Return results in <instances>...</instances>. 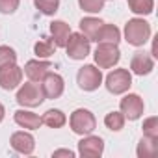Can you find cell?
<instances>
[{"label":"cell","mask_w":158,"mask_h":158,"mask_svg":"<svg viewBox=\"0 0 158 158\" xmlns=\"http://www.w3.org/2000/svg\"><path fill=\"white\" fill-rule=\"evenodd\" d=\"M125 39L132 47H143L151 39V24L139 17L130 19L125 24Z\"/></svg>","instance_id":"cell-1"},{"label":"cell","mask_w":158,"mask_h":158,"mask_svg":"<svg viewBox=\"0 0 158 158\" xmlns=\"http://www.w3.org/2000/svg\"><path fill=\"white\" fill-rule=\"evenodd\" d=\"M69 125H71V130H73L74 134H78V136H88V134H91V132L95 130L97 119H95V115H93L89 110L78 108V110H74V112L71 114Z\"/></svg>","instance_id":"cell-2"},{"label":"cell","mask_w":158,"mask_h":158,"mask_svg":"<svg viewBox=\"0 0 158 158\" xmlns=\"http://www.w3.org/2000/svg\"><path fill=\"white\" fill-rule=\"evenodd\" d=\"M17 102L24 108H35L39 104H43L45 101V95H43V89H41V84L37 82H26L19 88L17 91Z\"/></svg>","instance_id":"cell-3"},{"label":"cell","mask_w":158,"mask_h":158,"mask_svg":"<svg viewBox=\"0 0 158 158\" xmlns=\"http://www.w3.org/2000/svg\"><path fill=\"white\" fill-rule=\"evenodd\" d=\"M76 84L84 91H95L102 84V73L95 65H84L76 73Z\"/></svg>","instance_id":"cell-4"},{"label":"cell","mask_w":158,"mask_h":158,"mask_svg":"<svg viewBox=\"0 0 158 158\" xmlns=\"http://www.w3.org/2000/svg\"><path fill=\"white\" fill-rule=\"evenodd\" d=\"M65 50H67V56L71 60H84L91 50V41L82 32H74V34L71 32L67 45H65Z\"/></svg>","instance_id":"cell-5"},{"label":"cell","mask_w":158,"mask_h":158,"mask_svg":"<svg viewBox=\"0 0 158 158\" xmlns=\"http://www.w3.org/2000/svg\"><path fill=\"white\" fill-rule=\"evenodd\" d=\"M132 86V74L128 69H114L106 76V89L114 95H121L128 91Z\"/></svg>","instance_id":"cell-6"},{"label":"cell","mask_w":158,"mask_h":158,"mask_svg":"<svg viewBox=\"0 0 158 158\" xmlns=\"http://www.w3.org/2000/svg\"><path fill=\"white\" fill-rule=\"evenodd\" d=\"M95 63L99 65V69H110L114 65L119 63L121 60V52L117 48V45H112V43H99L95 54Z\"/></svg>","instance_id":"cell-7"},{"label":"cell","mask_w":158,"mask_h":158,"mask_svg":"<svg viewBox=\"0 0 158 158\" xmlns=\"http://www.w3.org/2000/svg\"><path fill=\"white\" fill-rule=\"evenodd\" d=\"M119 108H121V114L125 115V119L128 121H138L141 115H143V110H145V104H143V99L136 93H128L121 99L119 102Z\"/></svg>","instance_id":"cell-8"},{"label":"cell","mask_w":158,"mask_h":158,"mask_svg":"<svg viewBox=\"0 0 158 158\" xmlns=\"http://www.w3.org/2000/svg\"><path fill=\"white\" fill-rule=\"evenodd\" d=\"M23 67H19L17 63H10L0 67V88L11 91L15 88H19V84L23 82Z\"/></svg>","instance_id":"cell-9"},{"label":"cell","mask_w":158,"mask_h":158,"mask_svg":"<svg viewBox=\"0 0 158 158\" xmlns=\"http://www.w3.org/2000/svg\"><path fill=\"white\" fill-rule=\"evenodd\" d=\"M41 89L45 99H58L61 97L63 89H65V82H63V76L58 73H47L41 80Z\"/></svg>","instance_id":"cell-10"},{"label":"cell","mask_w":158,"mask_h":158,"mask_svg":"<svg viewBox=\"0 0 158 158\" xmlns=\"http://www.w3.org/2000/svg\"><path fill=\"white\" fill-rule=\"evenodd\" d=\"M104 151V141L99 136H84L78 141V154L82 158H99Z\"/></svg>","instance_id":"cell-11"},{"label":"cell","mask_w":158,"mask_h":158,"mask_svg":"<svg viewBox=\"0 0 158 158\" xmlns=\"http://www.w3.org/2000/svg\"><path fill=\"white\" fill-rule=\"evenodd\" d=\"M10 145H11V149H13L15 152H19V154H32L34 149H35V139H34V136H32L30 132L21 130V132L11 134Z\"/></svg>","instance_id":"cell-12"},{"label":"cell","mask_w":158,"mask_h":158,"mask_svg":"<svg viewBox=\"0 0 158 158\" xmlns=\"http://www.w3.org/2000/svg\"><path fill=\"white\" fill-rule=\"evenodd\" d=\"M52 69V63L47 61V60H30L24 63L23 67V73L30 78L32 82H41L43 76Z\"/></svg>","instance_id":"cell-13"},{"label":"cell","mask_w":158,"mask_h":158,"mask_svg":"<svg viewBox=\"0 0 158 158\" xmlns=\"http://www.w3.org/2000/svg\"><path fill=\"white\" fill-rule=\"evenodd\" d=\"M152 69H154V60L151 58V54H147L143 50L134 52V56L130 60V71L134 74L143 76V74H149Z\"/></svg>","instance_id":"cell-14"},{"label":"cell","mask_w":158,"mask_h":158,"mask_svg":"<svg viewBox=\"0 0 158 158\" xmlns=\"http://www.w3.org/2000/svg\"><path fill=\"white\" fill-rule=\"evenodd\" d=\"M50 35L56 47H65L71 35V26L65 21H52L50 23Z\"/></svg>","instance_id":"cell-15"},{"label":"cell","mask_w":158,"mask_h":158,"mask_svg":"<svg viewBox=\"0 0 158 158\" xmlns=\"http://www.w3.org/2000/svg\"><path fill=\"white\" fill-rule=\"evenodd\" d=\"M13 119H15V123L19 127L28 128V130H37L43 125L41 117L37 114H34V112H28V110H17L15 115H13Z\"/></svg>","instance_id":"cell-16"},{"label":"cell","mask_w":158,"mask_h":158,"mask_svg":"<svg viewBox=\"0 0 158 158\" xmlns=\"http://www.w3.org/2000/svg\"><path fill=\"white\" fill-rule=\"evenodd\" d=\"M97 43H112V45H117L121 41V32L115 24H108V23H102L97 37H95Z\"/></svg>","instance_id":"cell-17"},{"label":"cell","mask_w":158,"mask_h":158,"mask_svg":"<svg viewBox=\"0 0 158 158\" xmlns=\"http://www.w3.org/2000/svg\"><path fill=\"white\" fill-rule=\"evenodd\" d=\"M136 154L138 158H152L158 154V138H147L143 136L138 143V149H136Z\"/></svg>","instance_id":"cell-18"},{"label":"cell","mask_w":158,"mask_h":158,"mask_svg":"<svg viewBox=\"0 0 158 158\" xmlns=\"http://www.w3.org/2000/svg\"><path fill=\"white\" fill-rule=\"evenodd\" d=\"M101 26H102V21L97 19V17H84V19L80 21V32H82L89 41H95V37H97Z\"/></svg>","instance_id":"cell-19"},{"label":"cell","mask_w":158,"mask_h":158,"mask_svg":"<svg viewBox=\"0 0 158 158\" xmlns=\"http://www.w3.org/2000/svg\"><path fill=\"white\" fill-rule=\"evenodd\" d=\"M41 121H43V125H47L48 128H61V127L67 123V117H65V114H63L61 110L52 108V110H47V112L43 114Z\"/></svg>","instance_id":"cell-20"},{"label":"cell","mask_w":158,"mask_h":158,"mask_svg":"<svg viewBox=\"0 0 158 158\" xmlns=\"http://www.w3.org/2000/svg\"><path fill=\"white\" fill-rule=\"evenodd\" d=\"M34 52L39 60H45V58H50L54 52H56V45L52 41V37H47L43 35L35 45H34Z\"/></svg>","instance_id":"cell-21"},{"label":"cell","mask_w":158,"mask_h":158,"mask_svg":"<svg viewBox=\"0 0 158 158\" xmlns=\"http://www.w3.org/2000/svg\"><path fill=\"white\" fill-rule=\"evenodd\" d=\"M128 10L136 15H151L154 10V0H127Z\"/></svg>","instance_id":"cell-22"},{"label":"cell","mask_w":158,"mask_h":158,"mask_svg":"<svg viewBox=\"0 0 158 158\" xmlns=\"http://www.w3.org/2000/svg\"><path fill=\"white\" fill-rule=\"evenodd\" d=\"M104 125H106V128H110L112 132H119V130L125 127V115H123L121 112H110V114H106V117H104Z\"/></svg>","instance_id":"cell-23"},{"label":"cell","mask_w":158,"mask_h":158,"mask_svg":"<svg viewBox=\"0 0 158 158\" xmlns=\"http://www.w3.org/2000/svg\"><path fill=\"white\" fill-rule=\"evenodd\" d=\"M34 4L43 15H48V17L60 10V0H34Z\"/></svg>","instance_id":"cell-24"},{"label":"cell","mask_w":158,"mask_h":158,"mask_svg":"<svg viewBox=\"0 0 158 158\" xmlns=\"http://www.w3.org/2000/svg\"><path fill=\"white\" fill-rule=\"evenodd\" d=\"M104 2L106 0H78V6L86 13H101L104 10Z\"/></svg>","instance_id":"cell-25"},{"label":"cell","mask_w":158,"mask_h":158,"mask_svg":"<svg viewBox=\"0 0 158 158\" xmlns=\"http://www.w3.org/2000/svg\"><path fill=\"white\" fill-rule=\"evenodd\" d=\"M10 63H17V52L8 45H0V67Z\"/></svg>","instance_id":"cell-26"},{"label":"cell","mask_w":158,"mask_h":158,"mask_svg":"<svg viewBox=\"0 0 158 158\" xmlns=\"http://www.w3.org/2000/svg\"><path fill=\"white\" fill-rule=\"evenodd\" d=\"M143 136L147 138H158V117L152 115V117H147L143 121Z\"/></svg>","instance_id":"cell-27"},{"label":"cell","mask_w":158,"mask_h":158,"mask_svg":"<svg viewBox=\"0 0 158 158\" xmlns=\"http://www.w3.org/2000/svg\"><path fill=\"white\" fill-rule=\"evenodd\" d=\"M21 0H0V13L4 15H11L19 10Z\"/></svg>","instance_id":"cell-28"},{"label":"cell","mask_w":158,"mask_h":158,"mask_svg":"<svg viewBox=\"0 0 158 158\" xmlns=\"http://www.w3.org/2000/svg\"><path fill=\"white\" fill-rule=\"evenodd\" d=\"M52 156H54V158H58V156H69V158H73V156H74V152H73V151H69V149H58V151H54V152H52Z\"/></svg>","instance_id":"cell-29"},{"label":"cell","mask_w":158,"mask_h":158,"mask_svg":"<svg viewBox=\"0 0 158 158\" xmlns=\"http://www.w3.org/2000/svg\"><path fill=\"white\" fill-rule=\"evenodd\" d=\"M4 117H6V108H4V104L0 102V123L4 121Z\"/></svg>","instance_id":"cell-30"}]
</instances>
